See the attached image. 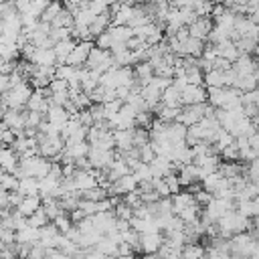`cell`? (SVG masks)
Here are the masks:
<instances>
[{
	"label": "cell",
	"instance_id": "cell-24",
	"mask_svg": "<svg viewBox=\"0 0 259 259\" xmlns=\"http://www.w3.org/2000/svg\"><path fill=\"white\" fill-rule=\"evenodd\" d=\"M115 154V152H113ZM132 170H130V166L125 164V160L123 158H119V156H115L113 158V162L107 166V170H105V174H107V178L113 182V180H117V178H121V176H125V174H130Z\"/></svg>",
	"mask_w": 259,
	"mask_h": 259
},
{
	"label": "cell",
	"instance_id": "cell-14",
	"mask_svg": "<svg viewBox=\"0 0 259 259\" xmlns=\"http://www.w3.org/2000/svg\"><path fill=\"white\" fill-rule=\"evenodd\" d=\"M188 36H192V38H198V40H206V36H208V32H210V28H212V20L210 18H196L194 22H190L188 26Z\"/></svg>",
	"mask_w": 259,
	"mask_h": 259
},
{
	"label": "cell",
	"instance_id": "cell-37",
	"mask_svg": "<svg viewBox=\"0 0 259 259\" xmlns=\"http://www.w3.org/2000/svg\"><path fill=\"white\" fill-rule=\"evenodd\" d=\"M51 221H49V217L45 214V210H42V206L38 208V210H34L28 219H26V225L28 227H34V229H40V227H45V225H49Z\"/></svg>",
	"mask_w": 259,
	"mask_h": 259
},
{
	"label": "cell",
	"instance_id": "cell-28",
	"mask_svg": "<svg viewBox=\"0 0 259 259\" xmlns=\"http://www.w3.org/2000/svg\"><path fill=\"white\" fill-rule=\"evenodd\" d=\"M14 241H16V243H26V245H34V243L38 241V229H34V227H28V225H24L22 229L14 231Z\"/></svg>",
	"mask_w": 259,
	"mask_h": 259
},
{
	"label": "cell",
	"instance_id": "cell-20",
	"mask_svg": "<svg viewBox=\"0 0 259 259\" xmlns=\"http://www.w3.org/2000/svg\"><path fill=\"white\" fill-rule=\"evenodd\" d=\"M235 210L245 219H255L259 212V202L257 198H241V200H235Z\"/></svg>",
	"mask_w": 259,
	"mask_h": 259
},
{
	"label": "cell",
	"instance_id": "cell-22",
	"mask_svg": "<svg viewBox=\"0 0 259 259\" xmlns=\"http://www.w3.org/2000/svg\"><path fill=\"white\" fill-rule=\"evenodd\" d=\"M212 47H214L217 57H219V59H225V61H229V63H235L237 57H239V51H237L235 42L229 40V38L223 40V42H219V45H212Z\"/></svg>",
	"mask_w": 259,
	"mask_h": 259
},
{
	"label": "cell",
	"instance_id": "cell-23",
	"mask_svg": "<svg viewBox=\"0 0 259 259\" xmlns=\"http://www.w3.org/2000/svg\"><path fill=\"white\" fill-rule=\"evenodd\" d=\"M99 75L101 73H95V71H89V69H81V81H79V87H81V91L83 93H91V91H95L97 87H99Z\"/></svg>",
	"mask_w": 259,
	"mask_h": 259
},
{
	"label": "cell",
	"instance_id": "cell-36",
	"mask_svg": "<svg viewBox=\"0 0 259 259\" xmlns=\"http://www.w3.org/2000/svg\"><path fill=\"white\" fill-rule=\"evenodd\" d=\"M107 196H109V194H107V190H105V188H101V186H93V188H89V190L79 192V198H83V200H91V202L103 200V198H107Z\"/></svg>",
	"mask_w": 259,
	"mask_h": 259
},
{
	"label": "cell",
	"instance_id": "cell-19",
	"mask_svg": "<svg viewBox=\"0 0 259 259\" xmlns=\"http://www.w3.org/2000/svg\"><path fill=\"white\" fill-rule=\"evenodd\" d=\"M59 235H61V233L55 229V225L49 223V225H45V227L38 229V241H36V243H38L40 247H45V249H51V247L57 245Z\"/></svg>",
	"mask_w": 259,
	"mask_h": 259
},
{
	"label": "cell",
	"instance_id": "cell-31",
	"mask_svg": "<svg viewBox=\"0 0 259 259\" xmlns=\"http://www.w3.org/2000/svg\"><path fill=\"white\" fill-rule=\"evenodd\" d=\"M16 192H18V194H22V196L38 194V180H36V178H18Z\"/></svg>",
	"mask_w": 259,
	"mask_h": 259
},
{
	"label": "cell",
	"instance_id": "cell-32",
	"mask_svg": "<svg viewBox=\"0 0 259 259\" xmlns=\"http://www.w3.org/2000/svg\"><path fill=\"white\" fill-rule=\"evenodd\" d=\"M176 217L184 223V225H188V223H194L198 217H200V206L194 202V204H188V206H184V208H180L178 212H176Z\"/></svg>",
	"mask_w": 259,
	"mask_h": 259
},
{
	"label": "cell",
	"instance_id": "cell-42",
	"mask_svg": "<svg viewBox=\"0 0 259 259\" xmlns=\"http://www.w3.org/2000/svg\"><path fill=\"white\" fill-rule=\"evenodd\" d=\"M51 223L55 225V229H57L61 235H65V233L71 229V225H73V223H71V219H69V212H61V214H59V217H55Z\"/></svg>",
	"mask_w": 259,
	"mask_h": 259
},
{
	"label": "cell",
	"instance_id": "cell-21",
	"mask_svg": "<svg viewBox=\"0 0 259 259\" xmlns=\"http://www.w3.org/2000/svg\"><path fill=\"white\" fill-rule=\"evenodd\" d=\"M109 26H111V12L107 10V12H103V14H97V16L91 20V24H89L87 28H89V34L95 38V36H99L101 32H105Z\"/></svg>",
	"mask_w": 259,
	"mask_h": 259
},
{
	"label": "cell",
	"instance_id": "cell-40",
	"mask_svg": "<svg viewBox=\"0 0 259 259\" xmlns=\"http://www.w3.org/2000/svg\"><path fill=\"white\" fill-rule=\"evenodd\" d=\"M45 119V115L36 113V111H24V130H36L40 125V121Z\"/></svg>",
	"mask_w": 259,
	"mask_h": 259
},
{
	"label": "cell",
	"instance_id": "cell-29",
	"mask_svg": "<svg viewBox=\"0 0 259 259\" xmlns=\"http://www.w3.org/2000/svg\"><path fill=\"white\" fill-rule=\"evenodd\" d=\"M107 32H109V36H111L113 45H115V42L125 45V42L134 36V32H132V28H130V26H109V28H107Z\"/></svg>",
	"mask_w": 259,
	"mask_h": 259
},
{
	"label": "cell",
	"instance_id": "cell-54",
	"mask_svg": "<svg viewBox=\"0 0 259 259\" xmlns=\"http://www.w3.org/2000/svg\"><path fill=\"white\" fill-rule=\"evenodd\" d=\"M12 4H14V8H16L18 14H24L30 8V0H12Z\"/></svg>",
	"mask_w": 259,
	"mask_h": 259
},
{
	"label": "cell",
	"instance_id": "cell-59",
	"mask_svg": "<svg viewBox=\"0 0 259 259\" xmlns=\"http://www.w3.org/2000/svg\"><path fill=\"white\" fill-rule=\"evenodd\" d=\"M210 2H212V4H229L231 0H210Z\"/></svg>",
	"mask_w": 259,
	"mask_h": 259
},
{
	"label": "cell",
	"instance_id": "cell-47",
	"mask_svg": "<svg viewBox=\"0 0 259 259\" xmlns=\"http://www.w3.org/2000/svg\"><path fill=\"white\" fill-rule=\"evenodd\" d=\"M138 156H140V162H144V164H150V162L154 160V156H156V154H154V150H152L150 142L138 148Z\"/></svg>",
	"mask_w": 259,
	"mask_h": 259
},
{
	"label": "cell",
	"instance_id": "cell-5",
	"mask_svg": "<svg viewBox=\"0 0 259 259\" xmlns=\"http://www.w3.org/2000/svg\"><path fill=\"white\" fill-rule=\"evenodd\" d=\"M208 113H212V107H210L208 103L184 105V107H180V113H178L176 121H178V123H182L184 127H188V125L198 123V121H200L204 115H208Z\"/></svg>",
	"mask_w": 259,
	"mask_h": 259
},
{
	"label": "cell",
	"instance_id": "cell-49",
	"mask_svg": "<svg viewBox=\"0 0 259 259\" xmlns=\"http://www.w3.org/2000/svg\"><path fill=\"white\" fill-rule=\"evenodd\" d=\"M164 184H166V188H168V192H170V194H176V192H180V184H178L176 172H170V174H166V176H164Z\"/></svg>",
	"mask_w": 259,
	"mask_h": 259
},
{
	"label": "cell",
	"instance_id": "cell-34",
	"mask_svg": "<svg viewBox=\"0 0 259 259\" xmlns=\"http://www.w3.org/2000/svg\"><path fill=\"white\" fill-rule=\"evenodd\" d=\"M71 26H73V12H69L67 8H63L51 22V28H71Z\"/></svg>",
	"mask_w": 259,
	"mask_h": 259
},
{
	"label": "cell",
	"instance_id": "cell-27",
	"mask_svg": "<svg viewBox=\"0 0 259 259\" xmlns=\"http://www.w3.org/2000/svg\"><path fill=\"white\" fill-rule=\"evenodd\" d=\"M160 103L166 107H182V99H180V91L174 85H168L162 93H160Z\"/></svg>",
	"mask_w": 259,
	"mask_h": 259
},
{
	"label": "cell",
	"instance_id": "cell-61",
	"mask_svg": "<svg viewBox=\"0 0 259 259\" xmlns=\"http://www.w3.org/2000/svg\"><path fill=\"white\" fill-rule=\"evenodd\" d=\"M0 121H2V111H0Z\"/></svg>",
	"mask_w": 259,
	"mask_h": 259
},
{
	"label": "cell",
	"instance_id": "cell-44",
	"mask_svg": "<svg viewBox=\"0 0 259 259\" xmlns=\"http://www.w3.org/2000/svg\"><path fill=\"white\" fill-rule=\"evenodd\" d=\"M121 103L123 101H119V99H113V101H105V103H101V107H103V117H105V121H109L117 111H119V107H121Z\"/></svg>",
	"mask_w": 259,
	"mask_h": 259
},
{
	"label": "cell",
	"instance_id": "cell-56",
	"mask_svg": "<svg viewBox=\"0 0 259 259\" xmlns=\"http://www.w3.org/2000/svg\"><path fill=\"white\" fill-rule=\"evenodd\" d=\"M8 89H10V77L0 73V95H4Z\"/></svg>",
	"mask_w": 259,
	"mask_h": 259
},
{
	"label": "cell",
	"instance_id": "cell-17",
	"mask_svg": "<svg viewBox=\"0 0 259 259\" xmlns=\"http://www.w3.org/2000/svg\"><path fill=\"white\" fill-rule=\"evenodd\" d=\"M67 119H69V113L65 111V107L49 105V109H47V113H45V121H49L53 127H57V130H59V134H61L63 125L67 123Z\"/></svg>",
	"mask_w": 259,
	"mask_h": 259
},
{
	"label": "cell",
	"instance_id": "cell-45",
	"mask_svg": "<svg viewBox=\"0 0 259 259\" xmlns=\"http://www.w3.org/2000/svg\"><path fill=\"white\" fill-rule=\"evenodd\" d=\"M219 158H223L225 162H239V148H237V144L233 142L231 146L223 148L221 154H219Z\"/></svg>",
	"mask_w": 259,
	"mask_h": 259
},
{
	"label": "cell",
	"instance_id": "cell-30",
	"mask_svg": "<svg viewBox=\"0 0 259 259\" xmlns=\"http://www.w3.org/2000/svg\"><path fill=\"white\" fill-rule=\"evenodd\" d=\"M202 83L206 87H225V71L219 69H210L202 75Z\"/></svg>",
	"mask_w": 259,
	"mask_h": 259
},
{
	"label": "cell",
	"instance_id": "cell-53",
	"mask_svg": "<svg viewBox=\"0 0 259 259\" xmlns=\"http://www.w3.org/2000/svg\"><path fill=\"white\" fill-rule=\"evenodd\" d=\"M45 247H40L38 243H34L32 247H30V251H28V255H26V259H45Z\"/></svg>",
	"mask_w": 259,
	"mask_h": 259
},
{
	"label": "cell",
	"instance_id": "cell-25",
	"mask_svg": "<svg viewBox=\"0 0 259 259\" xmlns=\"http://www.w3.org/2000/svg\"><path fill=\"white\" fill-rule=\"evenodd\" d=\"M75 42H77V40H73V38L69 36V38H63V40H59V42H55V45H53V53H55L57 65H63V63H65V59H67V57H69V53L73 51Z\"/></svg>",
	"mask_w": 259,
	"mask_h": 259
},
{
	"label": "cell",
	"instance_id": "cell-60",
	"mask_svg": "<svg viewBox=\"0 0 259 259\" xmlns=\"http://www.w3.org/2000/svg\"><path fill=\"white\" fill-rule=\"evenodd\" d=\"M6 2H10V0H0V4H6Z\"/></svg>",
	"mask_w": 259,
	"mask_h": 259
},
{
	"label": "cell",
	"instance_id": "cell-55",
	"mask_svg": "<svg viewBox=\"0 0 259 259\" xmlns=\"http://www.w3.org/2000/svg\"><path fill=\"white\" fill-rule=\"evenodd\" d=\"M83 259H105V255L99 253L95 247H91V249H85L83 251Z\"/></svg>",
	"mask_w": 259,
	"mask_h": 259
},
{
	"label": "cell",
	"instance_id": "cell-15",
	"mask_svg": "<svg viewBox=\"0 0 259 259\" xmlns=\"http://www.w3.org/2000/svg\"><path fill=\"white\" fill-rule=\"evenodd\" d=\"M148 166H150L152 178H164L166 174L176 172V166H174L168 158H164V156H154V160H152Z\"/></svg>",
	"mask_w": 259,
	"mask_h": 259
},
{
	"label": "cell",
	"instance_id": "cell-12",
	"mask_svg": "<svg viewBox=\"0 0 259 259\" xmlns=\"http://www.w3.org/2000/svg\"><path fill=\"white\" fill-rule=\"evenodd\" d=\"M231 69L235 71L237 77L257 73V61H255V55H239L237 61L231 63Z\"/></svg>",
	"mask_w": 259,
	"mask_h": 259
},
{
	"label": "cell",
	"instance_id": "cell-10",
	"mask_svg": "<svg viewBox=\"0 0 259 259\" xmlns=\"http://www.w3.org/2000/svg\"><path fill=\"white\" fill-rule=\"evenodd\" d=\"M182 105H196V103H206V89L202 85H186L180 91Z\"/></svg>",
	"mask_w": 259,
	"mask_h": 259
},
{
	"label": "cell",
	"instance_id": "cell-35",
	"mask_svg": "<svg viewBox=\"0 0 259 259\" xmlns=\"http://www.w3.org/2000/svg\"><path fill=\"white\" fill-rule=\"evenodd\" d=\"M156 115H158V119H162V121H176V117H178V113H180V107H166V105H158L156 109Z\"/></svg>",
	"mask_w": 259,
	"mask_h": 259
},
{
	"label": "cell",
	"instance_id": "cell-43",
	"mask_svg": "<svg viewBox=\"0 0 259 259\" xmlns=\"http://www.w3.org/2000/svg\"><path fill=\"white\" fill-rule=\"evenodd\" d=\"M18 55H20V53H18L16 45H2V42H0V61L10 63V61H16Z\"/></svg>",
	"mask_w": 259,
	"mask_h": 259
},
{
	"label": "cell",
	"instance_id": "cell-18",
	"mask_svg": "<svg viewBox=\"0 0 259 259\" xmlns=\"http://www.w3.org/2000/svg\"><path fill=\"white\" fill-rule=\"evenodd\" d=\"M40 206H42V198H40L38 194H30V196H22L20 202L14 206V210L28 219V217H30L34 210H38Z\"/></svg>",
	"mask_w": 259,
	"mask_h": 259
},
{
	"label": "cell",
	"instance_id": "cell-33",
	"mask_svg": "<svg viewBox=\"0 0 259 259\" xmlns=\"http://www.w3.org/2000/svg\"><path fill=\"white\" fill-rule=\"evenodd\" d=\"M63 10V4H61V0H51L49 2V6L42 10V14H40V22H47V24H51L53 20H55V16L59 14Z\"/></svg>",
	"mask_w": 259,
	"mask_h": 259
},
{
	"label": "cell",
	"instance_id": "cell-39",
	"mask_svg": "<svg viewBox=\"0 0 259 259\" xmlns=\"http://www.w3.org/2000/svg\"><path fill=\"white\" fill-rule=\"evenodd\" d=\"M132 174H134V178L138 180V184H140V182H150V180H152L150 166H148V164H144V162H140V164L132 170Z\"/></svg>",
	"mask_w": 259,
	"mask_h": 259
},
{
	"label": "cell",
	"instance_id": "cell-16",
	"mask_svg": "<svg viewBox=\"0 0 259 259\" xmlns=\"http://www.w3.org/2000/svg\"><path fill=\"white\" fill-rule=\"evenodd\" d=\"M176 170H178V172H176V178H178V184H180V186H190V184H194V182L200 180L198 168H196L192 162L182 164V166H178Z\"/></svg>",
	"mask_w": 259,
	"mask_h": 259
},
{
	"label": "cell",
	"instance_id": "cell-26",
	"mask_svg": "<svg viewBox=\"0 0 259 259\" xmlns=\"http://www.w3.org/2000/svg\"><path fill=\"white\" fill-rule=\"evenodd\" d=\"M32 65H38V67H55L57 65V59H55V53L53 49H36L32 59H30Z\"/></svg>",
	"mask_w": 259,
	"mask_h": 259
},
{
	"label": "cell",
	"instance_id": "cell-13",
	"mask_svg": "<svg viewBox=\"0 0 259 259\" xmlns=\"http://www.w3.org/2000/svg\"><path fill=\"white\" fill-rule=\"evenodd\" d=\"M202 49H204V42L198 40V38H184L182 42H178V53L176 57H192V59H198L202 55Z\"/></svg>",
	"mask_w": 259,
	"mask_h": 259
},
{
	"label": "cell",
	"instance_id": "cell-4",
	"mask_svg": "<svg viewBox=\"0 0 259 259\" xmlns=\"http://www.w3.org/2000/svg\"><path fill=\"white\" fill-rule=\"evenodd\" d=\"M83 67L89 69V71H95V73H105L107 69H113V67H117V65L113 63V57H111L109 51H103V49L93 47V49L89 51L87 61H85Z\"/></svg>",
	"mask_w": 259,
	"mask_h": 259
},
{
	"label": "cell",
	"instance_id": "cell-9",
	"mask_svg": "<svg viewBox=\"0 0 259 259\" xmlns=\"http://www.w3.org/2000/svg\"><path fill=\"white\" fill-rule=\"evenodd\" d=\"M2 123L14 132V136L24 132V109H4L2 111Z\"/></svg>",
	"mask_w": 259,
	"mask_h": 259
},
{
	"label": "cell",
	"instance_id": "cell-2",
	"mask_svg": "<svg viewBox=\"0 0 259 259\" xmlns=\"http://www.w3.org/2000/svg\"><path fill=\"white\" fill-rule=\"evenodd\" d=\"M247 221L245 217H241L237 210H231L227 214H223L219 221H217V229H219V235L229 239L233 235H239V233H245L247 229Z\"/></svg>",
	"mask_w": 259,
	"mask_h": 259
},
{
	"label": "cell",
	"instance_id": "cell-1",
	"mask_svg": "<svg viewBox=\"0 0 259 259\" xmlns=\"http://www.w3.org/2000/svg\"><path fill=\"white\" fill-rule=\"evenodd\" d=\"M229 255L231 257H253L259 255L257 251V239L249 233H239L229 237Z\"/></svg>",
	"mask_w": 259,
	"mask_h": 259
},
{
	"label": "cell",
	"instance_id": "cell-57",
	"mask_svg": "<svg viewBox=\"0 0 259 259\" xmlns=\"http://www.w3.org/2000/svg\"><path fill=\"white\" fill-rule=\"evenodd\" d=\"M247 146H251L253 150L259 148V136H257V132H253V134L247 136Z\"/></svg>",
	"mask_w": 259,
	"mask_h": 259
},
{
	"label": "cell",
	"instance_id": "cell-46",
	"mask_svg": "<svg viewBox=\"0 0 259 259\" xmlns=\"http://www.w3.org/2000/svg\"><path fill=\"white\" fill-rule=\"evenodd\" d=\"M14 132L12 130H8L2 121H0V146H4V148H10L12 146V142H14Z\"/></svg>",
	"mask_w": 259,
	"mask_h": 259
},
{
	"label": "cell",
	"instance_id": "cell-38",
	"mask_svg": "<svg viewBox=\"0 0 259 259\" xmlns=\"http://www.w3.org/2000/svg\"><path fill=\"white\" fill-rule=\"evenodd\" d=\"M16 186H18V178H16L14 174H10V172H0V190L12 192V190H16Z\"/></svg>",
	"mask_w": 259,
	"mask_h": 259
},
{
	"label": "cell",
	"instance_id": "cell-48",
	"mask_svg": "<svg viewBox=\"0 0 259 259\" xmlns=\"http://www.w3.org/2000/svg\"><path fill=\"white\" fill-rule=\"evenodd\" d=\"M47 89H49V95L51 93H65V91H69V83L63 79H51Z\"/></svg>",
	"mask_w": 259,
	"mask_h": 259
},
{
	"label": "cell",
	"instance_id": "cell-51",
	"mask_svg": "<svg viewBox=\"0 0 259 259\" xmlns=\"http://www.w3.org/2000/svg\"><path fill=\"white\" fill-rule=\"evenodd\" d=\"M75 117H77V121H79V123H81L83 127H87V130H89V127L93 125V117H91L89 109H81V111H79V113H77Z\"/></svg>",
	"mask_w": 259,
	"mask_h": 259
},
{
	"label": "cell",
	"instance_id": "cell-3",
	"mask_svg": "<svg viewBox=\"0 0 259 259\" xmlns=\"http://www.w3.org/2000/svg\"><path fill=\"white\" fill-rule=\"evenodd\" d=\"M32 93V87L28 85V81H22V83H16L12 85L4 95H2V101L6 105V109H24L26 107V101Z\"/></svg>",
	"mask_w": 259,
	"mask_h": 259
},
{
	"label": "cell",
	"instance_id": "cell-7",
	"mask_svg": "<svg viewBox=\"0 0 259 259\" xmlns=\"http://www.w3.org/2000/svg\"><path fill=\"white\" fill-rule=\"evenodd\" d=\"M91 49H93V40H79V42H75L73 51H71L69 57L65 59V65H71V67H83Z\"/></svg>",
	"mask_w": 259,
	"mask_h": 259
},
{
	"label": "cell",
	"instance_id": "cell-8",
	"mask_svg": "<svg viewBox=\"0 0 259 259\" xmlns=\"http://www.w3.org/2000/svg\"><path fill=\"white\" fill-rule=\"evenodd\" d=\"M49 105H51L49 103V89H32V93H30V97L26 101V109L45 115Z\"/></svg>",
	"mask_w": 259,
	"mask_h": 259
},
{
	"label": "cell",
	"instance_id": "cell-63",
	"mask_svg": "<svg viewBox=\"0 0 259 259\" xmlns=\"http://www.w3.org/2000/svg\"><path fill=\"white\" fill-rule=\"evenodd\" d=\"M0 172H2V170H0Z\"/></svg>",
	"mask_w": 259,
	"mask_h": 259
},
{
	"label": "cell",
	"instance_id": "cell-11",
	"mask_svg": "<svg viewBox=\"0 0 259 259\" xmlns=\"http://www.w3.org/2000/svg\"><path fill=\"white\" fill-rule=\"evenodd\" d=\"M162 243H164V235L160 231H156V233H142L140 235V251L144 255L158 253V249L162 247Z\"/></svg>",
	"mask_w": 259,
	"mask_h": 259
},
{
	"label": "cell",
	"instance_id": "cell-41",
	"mask_svg": "<svg viewBox=\"0 0 259 259\" xmlns=\"http://www.w3.org/2000/svg\"><path fill=\"white\" fill-rule=\"evenodd\" d=\"M235 142V138L229 134V132H225V130H221L219 134H217V138H214V142H212V146L217 148V152L221 154V150L223 148H227V146H231Z\"/></svg>",
	"mask_w": 259,
	"mask_h": 259
},
{
	"label": "cell",
	"instance_id": "cell-6",
	"mask_svg": "<svg viewBox=\"0 0 259 259\" xmlns=\"http://www.w3.org/2000/svg\"><path fill=\"white\" fill-rule=\"evenodd\" d=\"M115 154L113 150H101V148H95V146H89V152H87V162L93 170H107V166L113 162Z\"/></svg>",
	"mask_w": 259,
	"mask_h": 259
},
{
	"label": "cell",
	"instance_id": "cell-62",
	"mask_svg": "<svg viewBox=\"0 0 259 259\" xmlns=\"http://www.w3.org/2000/svg\"><path fill=\"white\" fill-rule=\"evenodd\" d=\"M0 192H4V190H0Z\"/></svg>",
	"mask_w": 259,
	"mask_h": 259
},
{
	"label": "cell",
	"instance_id": "cell-58",
	"mask_svg": "<svg viewBox=\"0 0 259 259\" xmlns=\"http://www.w3.org/2000/svg\"><path fill=\"white\" fill-rule=\"evenodd\" d=\"M233 4H241V6H245V4H249V2H257V0H231Z\"/></svg>",
	"mask_w": 259,
	"mask_h": 259
},
{
	"label": "cell",
	"instance_id": "cell-52",
	"mask_svg": "<svg viewBox=\"0 0 259 259\" xmlns=\"http://www.w3.org/2000/svg\"><path fill=\"white\" fill-rule=\"evenodd\" d=\"M194 200H196V204L202 208V206H206V204L212 200V194H208L206 190H202V188H200V190H196V192H194Z\"/></svg>",
	"mask_w": 259,
	"mask_h": 259
},
{
	"label": "cell",
	"instance_id": "cell-50",
	"mask_svg": "<svg viewBox=\"0 0 259 259\" xmlns=\"http://www.w3.org/2000/svg\"><path fill=\"white\" fill-rule=\"evenodd\" d=\"M257 101H259L257 89L247 91V93H241V105H257Z\"/></svg>",
	"mask_w": 259,
	"mask_h": 259
}]
</instances>
